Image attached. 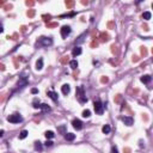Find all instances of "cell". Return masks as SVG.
I'll list each match as a JSON object with an SVG mask.
<instances>
[{
	"instance_id": "6da1fadb",
	"label": "cell",
	"mask_w": 153,
	"mask_h": 153,
	"mask_svg": "<svg viewBox=\"0 0 153 153\" xmlns=\"http://www.w3.org/2000/svg\"><path fill=\"white\" fill-rule=\"evenodd\" d=\"M37 44L42 45V47H49V45L53 44V38L52 37H40V40L37 41Z\"/></svg>"
},
{
	"instance_id": "7a4b0ae2",
	"label": "cell",
	"mask_w": 153,
	"mask_h": 153,
	"mask_svg": "<svg viewBox=\"0 0 153 153\" xmlns=\"http://www.w3.org/2000/svg\"><path fill=\"white\" fill-rule=\"evenodd\" d=\"M77 98H78V100H79L80 103H86V102H87V97H86L85 93H84V87H83V86H79V87L77 89Z\"/></svg>"
},
{
	"instance_id": "3957f363",
	"label": "cell",
	"mask_w": 153,
	"mask_h": 153,
	"mask_svg": "<svg viewBox=\"0 0 153 153\" xmlns=\"http://www.w3.org/2000/svg\"><path fill=\"white\" fill-rule=\"evenodd\" d=\"M93 105H95V111H96V112H97L98 115H102V114L104 112V105L102 104L100 99H97V100H95Z\"/></svg>"
},
{
	"instance_id": "277c9868",
	"label": "cell",
	"mask_w": 153,
	"mask_h": 153,
	"mask_svg": "<svg viewBox=\"0 0 153 153\" xmlns=\"http://www.w3.org/2000/svg\"><path fill=\"white\" fill-rule=\"evenodd\" d=\"M7 121L11 122V123H19V122L23 121V117L20 116V115H18V114H13V115L7 116Z\"/></svg>"
},
{
	"instance_id": "5b68a950",
	"label": "cell",
	"mask_w": 153,
	"mask_h": 153,
	"mask_svg": "<svg viewBox=\"0 0 153 153\" xmlns=\"http://www.w3.org/2000/svg\"><path fill=\"white\" fill-rule=\"evenodd\" d=\"M28 85V79L25 77H22V78H19V81L18 84H17V89L16 91H19V90H23L25 86Z\"/></svg>"
},
{
	"instance_id": "8992f818",
	"label": "cell",
	"mask_w": 153,
	"mask_h": 153,
	"mask_svg": "<svg viewBox=\"0 0 153 153\" xmlns=\"http://www.w3.org/2000/svg\"><path fill=\"white\" fill-rule=\"evenodd\" d=\"M71 27H68V25H63L62 28H61V36L63 37V38H66V37L68 36L70 34H71Z\"/></svg>"
},
{
	"instance_id": "52a82bcc",
	"label": "cell",
	"mask_w": 153,
	"mask_h": 153,
	"mask_svg": "<svg viewBox=\"0 0 153 153\" xmlns=\"http://www.w3.org/2000/svg\"><path fill=\"white\" fill-rule=\"evenodd\" d=\"M122 122H123L126 126L130 127V126H133V123H134V120H133V117L123 116V117H122Z\"/></svg>"
},
{
	"instance_id": "ba28073f",
	"label": "cell",
	"mask_w": 153,
	"mask_h": 153,
	"mask_svg": "<svg viewBox=\"0 0 153 153\" xmlns=\"http://www.w3.org/2000/svg\"><path fill=\"white\" fill-rule=\"evenodd\" d=\"M72 125H73V127H74L77 130H80V129H83V122H81L80 120H78V118L73 120Z\"/></svg>"
},
{
	"instance_id": "9c48e42d",
	"label": "cell",
	"mask_w": 153,
	"mask_h": 153,
	"mask_svg": "<svg viewBox=\"0 0 153 153\" xmlns=\"http://www.w3.org/2000/svg\"><path fill=\"white\" fill-rule=\"evenodd\" d=\"M47 95H48V97H49V98H52L54 102H57V100H59V96L55 93L54 91H48V92H47Z\"/></svg>"
},
{
	"instance_id": "30bf717a",
	"label": "cell",
	"mask_w": 153,
	"mask_h": 153,
	"mask_svg": "<svg viewBox=\"0 0 153 153\" xmlns=\"http://www.w3.org/2000/svg\"><path fill=\"white\" fill-rule=\"evenodd\" d=\"M140 80H141V83H144V84H148V83H151V80H152V77L148 75V74H146V75H142L140 78Z\"/></svg>"
},
{
	"instance_id": "8fae6325",
	"label": "cell",
	"mask_w": 153,
	"mask_h": 153,
	"mask_svg": "<svg viewBox=\"0 0 153 153\" xmlns=\"http://www.w3.org/2000/svg\"><path fill=\"white\" fill-rule=\"evenodd\" d=\"M61 91H62L63 95H68L70 91H71V86L68 84H65V85H62V87H61Z\"/></svg>"
},
{
	"instance_id": "7c38bea8",
	"label": "cell",
	"mask_w": 153,
	"mask_h": 153,
	"mask_svg": "<svg viewBox=\"0 0 153 153\" xmlns=\"http://www.w3.org/2000/svg\"><path fill=\"white\" fill-rule=\"evenodd\" d=\"M73 56H78V55L81 54V48L79 47V45H75L74 48H73V52H72Z\"/></svg>"
},
{
	"instance_id": "4fadbf2b",
	"label": "cell",
	"mask_w": 153,
	"mask_h": 153,
	"mask_svg": "<svg viewBox=\"0 0 153 153\" xmlns=\"http://www.w3.org/2000/svg\"><path fill=\"white\" fill-rule=\"evenodd\" d=\"M85 37H86V32H84L83 35H80V36L77 38V41H75V44H78V45L81 44V43L85 41Z\"/></svg>"
},
{
	"instance_id": "5bb4252c",
	"label": "cell",
	"mask_w": 153,
	"mask_h": 153,
	"mask_svg": "<svg viewBox=\"0 0 153 153\" xmlns=\"http://www.w3.org/2000/svg\"><path fill=\"white\" fill-rule=\"evenodd\" d=\"M42 68H43V59L40 57V59L37 60V62H36V70L37 71H41Z\"/></svg>"
},
{
	"instance_id": "9a60e30c",
	"label": "cell",
	"mask_w": 153,
	"mask_h": 153,
	"mask_svg": "<svg viewBox=\"0 0 153 153\" xmlns=\"http://www.w3.org/2000/svg\"><path fill=\"white\" fill-rule=\"evenodd\" d=\"M65 139L67 141H73L75 139V134H73V133H66L65 134Z\"/></svg>"
},
{
	"instance_id": "2e32d148",
	"label": "cell",
	"mask_w": 153,
	"mask_h": 153,
	"mask_svg": "<svg viewBox=\"0 0 153 153\" xmlns=\"http://www.w3.org/2000/svg\"><path fill=\"white\" fill-rule=\"evenodd\" d=\"M32 107L35 109H41V103H40V99L35 98L34 99V102H32Z\"/></svg>"
},
{
	"instance_id": "e0dca14e",
	"label": "cell",
	"mask_w": 153,
	"mask_h": 153,
	"mask_svg": "<svg viewBox=\"0 0 153 153\" xmlns=\"http://www.w3.org/2000/svg\"><path fill=\"white\" fill-rule=\"evenodd\" d=\"M44 135H45V138H47V140H48V139H53V138L55 136L54 132H52V130H47Z\"/></svg>"
},
{
	"instance_id": "ac0fdd59",
	"label": "cell",
	"mask_w": 153,
	"mask_h": 153,
	"mask_svg": "<svg viewBox=\"0 0 153 153\" xmlns=\"http://www.w3.org/2000/svg\"><path fill=\"white\" fill-rule=\"evenodd\" d=\"M110 130H111V128H110L109 125H105V126H103V128H102V132H103L104 134H109Z\"/></svg>"
},
{
	"instance_id": "d6986e66",
	"label": "cell",
	"mask_w": 153,
	"mask_h": 153,
	"mask_svg": "<svg viewBox=\"0 0 153 153\" xmlns=\"http://www.w3.org/2000/svg\"><path fill=\"white\" fill-rule=\"evenodd\" d=\"M28 134H29V133H28V130H25V129H24V130H22V132L19 133V139H20V140L25 139V138L28 136Z\"/></svg>"
},
{
	"instance_id": "ffe728a7",
	"label": "cell",
	"mask_w": 153,
	"mask_h": 153,
	"mask_svg": "<svg viewBox=\"0 0 153 153\" xmlns=\"http://www.w3.org/2000/svg\"><path fill=\"white\" fill-rule=\"evenodd\" d=\"M42 148H43V147H42V142L36 141V142H35V150L38 151V152H41V151H42Z\"/></svg>"
},
{
	"instance_id": "44dd1931",
	"label": "cell",
	"mask_w": 153,
	"mask_h": 153,
	"mask_svg": "<svg viewBox=\"0 0 153 153\" xmlns=\"http://www.w3.org/2000/svg\"><path fill=\"white\" fill-rule=\"evenodd\" d=\"M41 109H42L44 112H48V111H50V110H52L50 107H49L48 104H41Z\"/></svg>"
},
{
	"instance_id": "7402d4cb",
	"label": "cell",
	"mask_w": 153,
	"mask_h": 153,
	"mask_svg": "<svg viewBox=\"0 0 153 153\" xmlns=\"http://www.w3.org/2000/svg\"><path fill=\"white\" fill-rule=\"evenodd\" d=\"M151 12H148V11H146V12H144V14H142V17H144L145 20H150L151 19Z\"/></svg>"
},
{
	"instance_id": "603a6c76",
	"label": "cell",
	"mask_w": 153,
	"mask_h": 153,
	"mask_svg": "<svg viewBox=\"0 0 153 153\" xmlns=\"http://www.w3.org/2000/svg\"><path fill=\"white\" fill-rule=\"evenodd\" d=\"M70 66H71L72 70H75V68L78 67V61H77V60H72V61L70 62Z\"/></svg>"
},
{
	"instance_id": "cb8c5ba5",
	"label": "cell",
	"mask_w": 153,
	"mask_h": 153,
	"mask_svg": "<svg viewBox=\"0 0 153 153\" xmlns=\"http://www.w3.org/2000/svg\"><path fill=\"white\" fill-rule=\"evenodd\" d=\"M91 116V111L89 109H86V110H84L83 111V117H85V118H87V117Z\"/></svg>"
},
{
	"instance_id": "d4e9b609",
	"label": "cell",
	"mask_w": 153,
	"mask_h": 153,
	"mask_svg": "<svg viewBox=\"0 0 153 153\" xmlns=\"http://www.w3.org/2000/svg\"><path fill=\"white\" fill-rule=\"evenodd\" d=\"M57 132L61 134H66V126H60L57 128Z\"/></svg>"
},
{
	"instance_id": "484cf974",
	"label": "cell",
	"mask_w": 153,
	"mask_h": 153,
	"mask_svg": "<svg viewBox=\"0 0 153 153\" xmlns=\"http://www.w3.org/2000/svg\"><path fill=\"white\" fill-rule=\"evenodd\" d=\"M45 146L47 147H50V146H53V141H50V140H47V142H45Z\"/></svg>"
},
{
	"instance_id": "4316f807",
	"label": "cell",
	"mask_w": 153,
	"mask_h": 153,
	"mask_svg": "<svg viewBox=\"0 0 153 153\" xmlns=\"http://www.w3.org/2000/svg\"><path fill=\"white\" fill-rule=\"evenodd\" d=\"M111 151H112V153H118V151H117V147H116V146H112Z\"/></svg>"
},
{
	"instance_id": "83f0119b",
	"label": "cell",
	"mask_w": 153,
	"mask_h": 153,
	"mask_svg": "<svg viewBox=\"0 0 153 153\" xmlns=\"http://www.w3.org/2000/svg\"><path fill=\"white\" fill-rule=\"evenodd\" d=\"M37 92H38V90H37V89H32V90H31V93H34V95H36Z\"/></svg>"
},
{
	"instance_id": "f1b7e54d",
	"label": "cell",
	"mask_w": 153,
	"mask_h": 153,
	"mask_svg": "<svg viewBox=\"0 0 153 153\" xmlns=\"http://www.w3.org/2000/svg\"><path fill=\"white\" fill-rule=\"evenodd\" d=\"M2 31H4V28H2V24H1V23H0V34H1V32H2Z\"/></svg>"
},
{
	"instance_id": "f546056e",
	"label": "cell",
	"mask_w": 153,
	"mask_h": 153,
	"mask_svg": "<svg viewBox=\"0 0 153 153\" xmlns=\"http://www.w3.org/2000/svg\"><path fill=\"white\" fill-rule=\"evenodd\" d=\"M2 135H4V130H0V138H1Z\"/></svg>"
}]
</instances>
